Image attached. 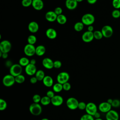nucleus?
I'll list each match as a JSON object with an SVG mask.
<instances>
[{
  "label": "nucleus",
  "instance_id": "obj_1",
  "mask_svg": "<svg viewBox=\"0 0 120 120\" xmlns=\"http://www.w3.org/2000/svg\"><path fill=\"white\" fill-rule=\"evenodd\" d=\"M29 111L33 115L38 116L42 113V108L38 103H33L30 105Z\"/></svg>",
  "mask_w": 120,
  "mask_h": 120
},
{
  "label": "nucleus",
  "instance_id": "obj_47",
  "mask_svg": "<svg viewBox=\"0 0 120 120\" xmlns=\"http://www.w3.org/2000/svg\"><path fill=\"white\" fill-rule=\"evenodd\" d=\"M93 30H94V27L92 25L88 26V31H90V32H93Z\"/></svg>",
  "mask_w": 120,
  "mask_h": 120
},
{
  "label": "nucleus",
  "instance_id": "obj_4",
  "mask_svg": "<svg viewBox=\"0 0 120 120\" xmlns=\"http://www.w3.org/2000/svg\"><path fill=\"white\" fill-rule=\"evenodd\" d=\"M15 82V77L10 74L5 75L2 79V83L6 87H11Z\"/></svg>",
  "mask_w": 120,
  "mask_h": 120
},
{
  "label": "nucleus",
  "instance_id": "obj_2",
  "mask_svg": "<svg viewBox=\"0 0 120 120\" xmlns=\"http://www.w3.org/2000/svg\"><path fill=\"white\" fill-rule=\"evenodd\" d=\"M22 68V67L19 64H15L10 67L9 72L10 74L14 77H16L21 75Z\"/></svg>",
  "mask_w": 120,
  "mask_h": 120
},
{
  "label": "nucleus",
  "instance_id": "obj_29",
  "mask_svg": "<svg viewBox=\"0 0 120 120\" xmlns=\"http://www.w3.org/2000/svg\"><path fill=\"white\" fill-rule=\"evenodd\" d=\"M52 90L53 91L55 92H60L63 90V85L62 84L57 82L52 86Z\"/></svg>",
  "mask_w": 120,
  "mask_h": 120
},
{
  "label": "nucleus",
  "instance_id": "obj_6",
  "mask_svg": "<svg viewBox=\"0 0 120 120\" xmlns=\"http://www.w3.org/2000/svg\"><path fill=\"white\" fill-rule=\"evenodd\" d=\"M11 47V43L8 40H4L0 43V51L2 53H8Z\"/></svg>",
  "mask_w": 120,
  "mask_h": 120
},
{
  "label": "nucleus",
  "instance_id": "obj_8",
  "mask_svg": "<svg viewBox=\"0 0 120 120\" xmlns=\"http://www.w3.org/2000/svg\"><path fill=\"white\" fill-rule=\"evenodd\" d=\"M69 79V75L66 72H61L57 76V80L58 83L63 84L68 82Z\"/></svg>",
  "mask_w": 120,
  "mask_h": 120
},
{
  "label": "nucleus",
  "instance_id": "obj_5",
  "mask_svg": "<svg viewBox=\"0 0 120 120\" xmlns=\"http://www.w3.org/2000/svg\"><path fill=\"white\" fill-rule=\"evenodd\" d=\"M79 103L77 99L73 97H70L67 100L66 105L69 109L74 110L78 108Z\"/></svg>",
  "mask_w": 120,
  "mask_h": 120
},
{
  "label": "nucleus",
  "instance_id": "obj_42",
  "mask_svg": "<svg viewBox=\"0 0 120 120\" xmlns=\"http://www.w3.org/2000/svg\"><path fill=\"white\" fill-rule=\"evenodd\" d=\"M62 85H63V89L65 91H68L69 90H70L71 87V84L68 82L65 83Z\"/></svg>",
  "mask_w": 120,
  "mask_h": 120
},
{
  "label": "nucleus",
  "instance_id": "obj_37",
  "mask_svg": "<svg viewBox=\"0 0 120 120\" xmlns=\"http://www.w3.org/2000/svg\"><path fill=\"white\" fill-rule=\"evenodd\" d=\"M32 0H23L22 1V5L25 7H28L32 5Z\"/></svg>",
  "mask_w": 120,
  "mask_h": 120
},
{
  "label": "nucleus",
  "instance_id": "obj_18",
  "mask_svg": "<svg viewBox=\"0 0 120 120\" xmlns=\"http://www.w3.org/2000/svg\"><path fill=\"white\" fill-rule=\"evenodd\" d=\"M28 28L29 30L31 33H36L38 30L39 25L36 22L32 21L29 23Z\"/></svg>",
  "mask_w": 120,
  "mask_h": 120
},
{
  "label": "nucleus",
  "instance_id": "obj_54",
  "mask_svg": "<svg viewBox=\"0 0 120 120\" xmlns=\"http://www.w3.org/2000/svg\"><path fill=\"white\" fill-rule=\"evenodd\" d=\"M76 1H77V2H81V1H82V0H76Z\"/></svg>",
  "mask_w": 120,
  "mask_h": 120
},
{
  "label": "nucleus",
  "instance_id": "obj_9",
  "mask_svg": "<svg viewBox=\"0 0 120 120\" xmlns=\"http://www.w3.org/2000/svg\"><path fill=\"white\" fill-rule=\"evenodd\" d=\"M24 52L28 56H32L36 54V47L34 45L28 44L24 47Z\"/></svg>",
  "mask_w": 120,
  "mask_h": 120
},
{
  "label": "nucleus",
  "instance_id": "obj_45",
  "mask_svg": "<svg viewBox=\"0 0 120 120\" xmlns=\"http://www.w3.org/2000/svg\"><path fill=\"white\" fill-rule=\"evenodd\" d=\"M38 79H37V78L35 76H33L30 79V82L32 83V84H35L36 83H37V81H38Z\"/></svg>",
  "mask_w": 120,
  "mask_h": 120
},
{
  "label": "nucleus",
  "instance_id": "obj_17",
  "mask_svg": "<svg viewBox=\"0 0 120 120\" xmlns=\"http://www.w3.org/2000/svg\"><path fill=\"white\" fill-rule=\"evenodd\" d=\"M57 15L54 11H49L46 13L45 15V19L49 22H52L57 20Z\"/></svg>",
  "mask_w": 120,
  "mask_h": 120
},
{
  "label": "nucleus",
  "instance_id": "obj_39",
  "mask_svg": "<svg viewBox=\"0 0 120 120\" xmlns=\"http://www.w3.org/2000/svg\"><path fill=\"white\" fill-rule=\"evenodd\" d=\"M112 5L116 9L120 8V0H113L112 2Z\"/></svg>",
  "mask_w": 120,
  "mask_h": 120
},
{
  "label": "nucleus",
  "instance_id": "obj_33",
  "mask_svg": "<svg viewBox=\"0 0 120 120\" xmlns=\"http://www.w3.org/2000/svg\"><path fill=\"white\" fill-rule=\"evenodd\" d=\"M7 103L6 101L3 99H0V110L4 111L7 108Z\"/></svg>",
  "mask_w": 120,
  "mask_h": 120
},
{
  "label": "nucleus",
  "instance_id": "obj_22",
  "mask_svg": "<svg viewBox=\"0 0 120 120\" xmlns=\"http://www.w3.org/2000/svg\"><path fill=\"white\" fill-rule=\"evenodd\" d=\"M43 83L47 87H51L53 83V80L52 77L49 75H45L43 80Z\"/></svg>",
  "mask_w": 120,
  "mask_h": 120
},
{
  "label": "nucleus",
  "instance_id": "obj_30",
  "mask_svg": "<svg viewBox=\"0 0 120 120\" xmlns=\"http://www.w3.org/2000/svg\"><path fill=\"white\" fill-rule=\"evenodd\" d=\"M27 41L28 44L34 45L37 41V38L34 35H30L28 37Z\"/></svg>",
  "mask_w": 120,
  "mask_h": 120
},
{
  "label": "nucleus",
  "instance_id": "obj_16",
  "mask_svg": "<svg viewBox=\"0 0 120 120\" xmlns=\"http://www.w3.org/2000/svg\"><path fill=\"white\" fill-rule=\"evenodd\" d=\"M53 62L50 58H45L42 60V65L45 68L51 69L53 68Z\"/></svg>",
  "mask_w": 120,
  "mask_h": 120
},
{
  "label": "nucleus",
  "instance_id": "obj_3",
  "mask_svg": "<svg viewBox=\"0 0 120 120\" xmlns=\"http://www.w3.org/2000/svg\"><path fill=\"white\" fill-rule=\"evenodd\" d=\"M95 22L94 16L90 13L85 14L82 17V22L84 25H91Z\"/></svg>",
  "mask_w": 120,
  "mask_h": 120
},
{
  "label": "nucleus",
  "instance_id": "obj_28",
  "mask_svg": "<svg viewBox=\"0 0 120 120\" xmlns=\"http://www.w3.org/2000/svg\"><path fill=\"white\" fill-rule=\"evenodd\" d=\"M84 27V24L82 22H76L74 26L75 30L76 31H81L82 30Z\"/></svg>",
  "mask_w": 120,
  "mask_h": 120
},
{
  "label": "nucleus",
  "instance_id": "obj_15",
  "mask_svg": "<svg viewBox=\"0 0 120 120\" xmlns=\"http://www.w3.org/2000/svg\"><path fill=\"white\" fill-rule=\"evenodd\" d=\"M25 71L28 75L32 76L36 74L37 70L36 67L35 65H32L30 63L27 66L25 67Z\"/></svg>",
  "mask_w": 120,
  "mask_h": 120
},
{
  "label": "nucleus",
  "instance_id": "obj_21",
  "mask_svg": "<svg viewBox=\"0 0 120 120\" xmlns=\"http://www.w3.org/2000/svg\"><path fill=\"white\" fill-rule=\"evenodd\" d=\"M32 6L36 10H40L43 8L44 3L41 0H33Z\"/></svg>",
  "mask_w": 120,
  "mask_h": 120
},
{
  "label": "nucleus",
  "instance_id": "obj_34",
  "mask_svg": "<svg viewBox=\"0 0 120 120\" xmlns=\"http://www.w3.org/2000/svg\"><path fill=\"white\" fill-rule=\"evenodd\" d=\"M95 119L93 116L89 115L88 114H83L81 117L80 120H94Z\"/></svg>",
  "mask_w": 120,
  "mask_h": 120
},
{
  "label": "nucleus",
  "instance_id": "obj_50",
  "mask_svg": "<svg viewBox=\"0 0 120 120\" xmlns=\"http://www.w3.org/2000/svg\"><path fill=\"white\" fill-rule=\"evenodd\" d=\"M36 63V61L35 59H31L30 60V63L32 64V65H35V64Z\"/></svg>",
  "mask_w": 120,
  "mask_h": 120
},
{
  "label": "nucleus",
  "instance_id": "obj_44",
  "mask_svg": "<svg viewBox=\"0 0 120 120\" xmlns=\"http://www.w3.org/2000/svg\"><path fill=\"white\" fill-rule=\"evenodd\" d=\"M55 95H54V92L53 91H52V90H48L46 92V96H47L48 97H49L51 99Z\"/></svg>",
  "mask_w": 120,
  "mask_h": 120
},
{
  "label": "nucleus",
  "instance_id": "obj_13",
  "mask_svg": "<svg viewBox=\"0 0 120 120\" xmlns=\"http://www.w3.org/2000/svg\"><path fill=\"white\" fill-rule=\"evenodd\" d=\"M82 40L86 43L90 42L94 39L93 32H90L89 31H86L84 32L82 37Z\"/></svg>",
  "mask_w": 120,
  "mask_h": 120
},
{
  "label": "nucleus",
  "instance_id": "obj_49",
  "mask_svg": "<svg viewBox=\"0 0 120 120\" xmlns=\"http://www.w3.org/2000/svg\"><path fill=\"white\" fill-rule=\"evenodd\" d=\"M8 57V53H2L1 57L3 59H6Z\"/></svg>",
  "mask_w": 120,
  "mask_h": 120
},
{
  "label": "nucleus",
  "instance_id": "obj_52",
  "mask_svg": "<svg viewBox=\"0 0 120 120\" xmlns=\"http://www.w3.org/2000/svg\"><path fill=\"white\" fill-rule=\"evenodd\" d=\"M41 120H49L46 118H44L42 119Z\"/></svg>",
  "mask_w": 120,
  "mask_h": 120
},
{
  "label": "nucleus",
  "instance_id": "obj_46",
  "mask_svg": "<svg viewBox=\"0 0 120 120\" xmlns=\"http://www.w3.org/2000/svg\"><path fill=\"white\" fill-rule=\"evenodd\" d=\"M94 118L95 119H98V118H100V114L99 112H97L95 115H94Z\"/></svg>",
  "mask_w": 120,
  "mask_h": 120
},
{
  "label": "nucleus",
  "instance_id": "obj_40",
  "mask_svg": "<svg viewBox=\"0 0 120 120\" xmlns=\"http://www.w3.org/2000/svg\"><path fill=\"white\" fill-rule=\"evenodd\" d=\"M87 104L84 102H80L78 104V108L81 110H85Z\"/></svg>",
  "mask_w": 120,
  "mask_h": 120
},
{
  "label": "nucleus",
  "instance_id": "obj_14",
  "mask_svg": "<svg viewBox=\"0 0 120 120\" xmlns=\"http://www.w3.org/2000/svg\"><path fill=\"white\" fill-rule=\"evenodd\" d=\"M63 103V98L60 95H55L51 98L52 104L55 106H59L61 105Z\"/></svg>",
  "mask_w": 120,
  "mask_h": 120
},
{
  "label": "nucleus",
  "instance_id": "obj_35",
  "mask_svg": "<svg viewBox=\"0 0 120 120\" xmlns=\"http://www.w3.org/2000/svg\"><path fill=\"white\" fill-rule=\"evenodd\" d=\"M41 98L40 96L38 94H35L32 97V100L35 103H38L40 102Z\"/></svg>",
  "mask_w": 120,
  "mask_h": 120
},
{
  "label": "nucleus",
  "instance_id": "obj_10",
  "mask_svg": "<svg viewBox=\"0 0 120 120\" xmlns=\"http://www.w3.org/2000/svg\"><path fill=\"white\" fill-rule=\"evenodd\" d=\"M101 32L103 35V37L106 38H110L113 34V31L112 27L110 25H105L104 26L102 29Z\"/></svg>",
  "mask_w": 120,
  "mask_h": 120
},
{
  "label": "nucleus",
  "instance_id": "obj_12",
  "mask_svg": "<svg viewBox=\"0 0 120 120\" xmlns=\"http://www.w3.org/2000/svg\"><path fill=\"white\" fill-rule=\"evenodd\" d=\"M106 120H119V115L117 112L111 110L105 114Z\"/></svg>",
  "mask_w": 120,
  "mask_h": 120
},
{
  "label": "nucleus",
  "instance_id": "obj_24",
  "mask_svg": "<svg viewBox=\"0 0 120 120\" xmlns=\"http://www.w3.org/2000/svg\"><path fill=\"white\" fill-rule=\"evenodd\" d=\"M45 72L42 70H38L35 74V77L37 78L38 81H43L45 77Z\"/></svg>",
  "mask_w": 120,
  "mask_h": 120
},
{
  "label": "nucleus",
  "instance_id": "obj_7",
  "mask_svg": "<svg viewBox=\"0 0 120 120\" xmlns=\"http://www.w3.org/2000/svg\"><path fill=\"white\" fill-rule=\"evenodd\" d=\"M85 110L87 114L94 116L95 114L98 112V107L95 103L89 102L87 104Z\"/></svg>",
  "mask_w": 120,
  "mask_h": 120
},
{
  "label": "nucleus",
  "instance_id": "obj_23",
  "mask_svg": "<svg viewBox=\"0 0 120 120\" xmlns=\"http://www.w3.org/2000/svg\"><path fill=\"white\" fill-rule=\"evenodd\" d=\"M45 47L43 45H39L36 47V54L39 56L43 55L45 52Z\"/></svg>",
  "mask_w": 120,
  "mask_h": 120
},
{
  "label": "nucleus",
  "instance_id": "obj_31",
  "mask_svg": "<svg viewBox=\"0 0 120 120\" xmlns=\"http://www.w3.org/2000/svg\"><path fill=\"white\" fill-rule=\"evenodd\" d=\"M25 78L24 76L22 74L15 77V82L16 83H19V84L23 83L25 81Z\"/></svg>",
  "mask_w": 120,
  "mask_h": 120
},
{
  "label": "nucleus",
  "instance_id": "obj_11",
  "mask_svg": "<svg viewBox=\"0 0 120 120\" xmlns=\"http://www.w3.org/2000/svg\"><path fill=\"white\" fill-rule=\"evenodd\" d=\"M112 105L107 102H103L99 105L98 108L101 112L106 113L112 110Z\"/></svg>",
  "mask_w": 120,
  "mask_h": 120
},
{
  "label": "nucleus",
  "instance_id": "obj_48",
  "mask_svg": "<svg viewBox=\"0 0 120 120\" xmlns=\"http://www.w3.org/2000/svg\"><path fill=\"white\" fill-rule=\"evenodd\" d=\"M87 2L90 4H94L97 2V0H88Z\"/></svg>",
  "mask_w": 120,
  "mask_h": 120
},
{
  "label": "nucleus",
  "instance_id": "obj_19",
  "mask_svg": "<svg viewBox=\"0 0 120 120\" xmlns=\"http://www.w3.org/2000/svg\"><path fill=\"white\" fill-rule=\"evenodd\" d=\"M77 4L76 0H67L65 2L66 8L70 10L75 9L77 6Z\"/></svg>",
  "mask_w": 120,
  "mask_h": 120
},
{
  "label": "nucleus",
  "instance_id": "obj_41",
  "mask_svg": "<svg viewBox=\"0 0 120 120\" xmlns=\"http://www.w3.org/2000/svg\"><path fill=\"white\" fill-rule=\"evenodd\" d=\"M61 62L60 60H56L53 62V68H60L61 67Z\"/></svg>",
  "mask_w": 120,
  "mask_h": 120
},
{
  "label": "nucleus",
  "instance_id": "obj_43",
  "mask_svg": "<svg viewBox=\"0 0 120 120\" xmlns=\"http://www.w3.org/2000/svg\"><path fill=\"white\" fill-rule=\"evenodd\" d=\"M54 12L55 13V14L57 15H60L61 14H62V9L60 7H57L55 8Z\"/></svg>",
  "mask_w": 120,
  "mask_h": 120
},
{
  "label": "nucleus",
  "instance_id": "obj_32",
  "mask_svg": "<svg viewBox=\"0 0 120 120\" xmlns=\"http://www.w3.org/2000/svg\"><path fill=\"white\" fill-rule=\"evenodd\" d=\"M93 34H94V37L95 39L99 40L101 39L103 37V35L102 34V33L101 31L100 30H95L93 32Z\"/></svg>",
  "mask_w": 120,
  "mask_h": 120
},
{
  "label": "nucleus",
  "instance_id": "obj_27",
  "mask_svg": "<svg viewBox=\"0 0 120 120\" xmlns=\"http://www.w3.org/2000/svg\"><path fill=\"white\" fill-rule=\"evenodd\" d=\"M41 104L43 105H47L51 103V99L47 96H44L41 98Z\"/></svg>",
  "mask_w": 120,
  "mask_h": 120
},
{
  "label": "nucleus",
  "instance_id": "obj_26",
  "mask_svg": "<svg viewBox=\"0 0 120 120\" xmlns=\"http://www.w3.org/2000/svg\"><path fill=\"white\" fill-rule=\"evenodd\" d=\"M56 21L59 24H64L67 22V19L66 16L65 15H64L63 14H61V15L57 16Z\"/></svg>",
  "mask_w": 120,
  "mask_h": 120
},
{
  "label": "nucleus",
  "instance_id": "obj_36",
  "mask_svg": "<svg viewBox=\"0 0 120 120\" xmlns=\"http://www.w3.org/2000/svg\"><path fill=\"white\" fill-rule=\"evenodd\" d=\"M112 16L115 18H118L120 17V11L119 9H114L112 13Z\"/></svg>",
  "mask_w": 120,
  "mask_h": 120
},
{
  "label": "nucleus",
  "instance_id": "obj_20",
  "mask_svg": "<svg viewBox=\"0 0 120 120\" xmlns=\"http://www.w3.org/2000/svg\"><path fill=\"white\" fill-rule=\"evenodd\" d=\"M46 36L48 38L51 39H55L57 35L56 31L53 28H49L45 32Z\"/></svg>",
  "mask_w": 120,
  "mask_h": 120
},
{
  "label": "nucleus",
  "instance_id": "obj_53",
  "mask_svg": "<svg viewBox=\"0 0 120 120\" xmlns=\"http://www.w3.org/2000/svg\"><path fill=\"white\" fill-rule=\"evenodd\" d=\"M94 120H103L101 118H98V119H95Z\"/></svg>",
  "mask_w": 120,
  "mask_h": 120
},
{
  "label": "nucleus",
  "instance_id": "obj_51",
  "mask_svg": "<svg viewBox=\"0 0 120 120\" xmlns=\"http://www.w3.org/2000/svg\"><path fill=\"white\" fill-rule=\"evenodd\" d=\"M112 101H113V99H111V98H109V99H108L107 100V103H108L109 104H112Z\"/></svg>",
  "mask_w": 120,
  "mask_h": 120
},
{
  "label": "nucleus",
  "instance_id": "obj_25",
  "mask_svg": "<svg viewBox=\"0 0 120 120\" xmlns=\"http://www.w3.org/2000/svg\"><path fill=\"white\" fill-rule=\"evenodd\" d=\"M30 63L29 60L25 57H22L19 60V64L22 67H26Z\"/></svg>",
  "mask_w": 120,
  "mask_h": 120
},
{
  "label": "nucleus",
  "instance_id": "obj_38",
  "mask_svg": "<svg viewBox=\"0 0 120 120\" xmlns=\"http://www.w3.org/2000/svg\"><path fill=\"white\" fill-rule=\"evenodd\" d=\"M111 105L112 107L114 108L119 107L120 106V100L118 99H113Z\"/></svg>",
  "mask_w": 120,
  "mask_h": 120
}]
</instances>
